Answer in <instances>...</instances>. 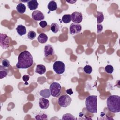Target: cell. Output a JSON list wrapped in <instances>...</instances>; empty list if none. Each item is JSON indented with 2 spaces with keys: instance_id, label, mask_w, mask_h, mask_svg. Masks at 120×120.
<instances>
[{
  "instance_id": "5b68a950",
  "label": "cell",
  "mask_w": 120,
  "mask_h": 120,
  "mask_svg": "<svg viewBox=\"0 0 120 120\" xmlns=\"http://www.w3.org/2000/svg\"><path fill=\"white\" fill-rule=\"evenodd\" d=\"M71 101V98L68 95L65 94L61 96L58 98V103L60 107H67L70 105Z\"/></svg>"
},
{
  "instance_id": "cb8c5ba5",
  "label": "cell",
  "mask_w": 120,
  "mask_h": 120,
  "mask_svg": "<svg viewBox=\"0 0 120 120\" xmlns=\"http://www.w3.org/2000/svg\"><path fill=\"white\" fill-rule=\"evenodd\" d=\"M97 22L100 23L102 22L104 19V16L102 12L97 11Z\"/></svg>"
},
{
  "instance_id": "4316f807",
  "label": "cell",
  "mask_w": 120,
  "mask_h": 120,
  "mask_svg": "<svg viewBox=\"0 0 120 120\" xmlns=\"http://www.w3.org/2000/svg\"><path fill=\"white\" fill-rule=\"evenodd\" d=\"M84 72L87 74H90L92 71V68L90 65H86L83 68Z\"/></svg>"
},
{
  "instance_id": "3957f363",
  "label": "cell",
  "mask_w": 120,
  "mask_h": 120,
  "mask_svg": "<svg viewBox=\"0 0 120 120\" xmlns=\"http://www.w3.org/2000/svg\"><path fill=\"white\" fill-rule=\"evenodd\" d=\"M85 107L90 112L96 113L97 112V96L90 95L85 99Z\"/></svg>"
},
{
  "instance_id": "836d02e7",
  "label": "cell",
  "mask_w": 120,
  "mask_h": 120,
  "mask_svg": "<svg viewBox=\"0 0 120 120\" xmlns=\"http://www.w3.org/2000/svg\"><path fill=\"white\" fill-rule=\"evenodd\" d=\"M66 2L70 3L71 4H73V3H75V2H76V0H74V1H68V0H66Z\"/></svg>"
},
{
  "instance_id": "30bf717a",
  "label": "cell",
  "mask_w": 120,
  "mask_h": 120,
  "mask_svg": "<svg viewBox=\"0 0 120 120\" xmlns=\"http://www.w3.org/2000/svg\"><path fill=\"white\" fill-rule=\"evenodd\" d=\"M32 18L36 21H42L44 19V15L42 12L39 10H35L31 14Z\"/></svg>"
},
{
  "instance_id": "7402d4cb",
  "label": "cell",
  "mask_w": 120,
  "mask_h": 120,
  "mask_svg": "<svg viewBox=\"0 0 120 120\" xmlns=\"http://www.w3.org/2000/svg\"><path fill=\"white\" fill-rule=\"evenodd\" d=\"M62 21L64 23H68L71 21V16L70 14H65L62 17Z\"/></svg>"
},
{
  "instance_id": "d6986e66",
  "label": "cell",
  "mask_w": 120,
  "mask_h": 120,
  "mask_svg": "<svg viewBox=\"0 0 120 120\" xmlns=\"http://www.w3.org/2000/svg\"><path fill=\"white\" fill-rule=\"evenodd\" d=\"M16 10L20 14H23L26 11V6L24 4L20 3L16 6Z\"/></svg>"
},
{
  "instance_id": "44dd1931",
  "label": "cell",
  "mask_w": 120,
  "mask_h": 120,
  "mask_svg": "<svg viewBox=\"0 0 120 120\" xmlns=\"http://www.w3.org/2000/svg\"><path fill=\"white\" fill-rule=\"evenodd\" d=\"M50 26H51L50 27L51 30L53 33H56L57 32H58L59 31V29H60V27H59V25L57 23H56V22L52 23Z\"/></svg>"
},
{
  "instance_id": "9c48e42d",
  "label": "cell",
  "mask_w": 120,
  "mask_h": 120,
  "mask_svg": "<svg viewBox=\"0 0 120 120\" xmlns=\"http://www.w3.org/2000/svg\"><path fill=\"white\" fill-rule=\"evenodd\" d=\"M71 20L74 23H79L83 19V17L82 13L79 12H74L71 15Z\"/></svg>"
},
{
  "instance_id": "d4e9b609",
  "label": "cell",
  "mask_w": 120,
  "mask_h": 120,
  "mask_svg": "<svg viewBox=\"0 0 120 120\" xmlns=\"http://www.w3.org/2000/svg\"><path fill=\"white\" fill-rule=\"evenodd\" d=\"M62 120H75V118L72 114L69 113H67L63 115Z\"/></svg>"
},
{
  "instance_id": "ac0fdd59",
  "label": "cell",
  "mask_w": 120,
  "mask_h": 120,
  "mask_svg": "<svg viewBox=\"0 0 120 120\" xmlns=\"http://www.w3.org/2000/svg\"><path fill=\"white\" fill-rule=\"evenodd\" d=\"M47 8L51 11L56 10L57 9V4L54 1H50L47 5Z\"/></svg>"
},
{
  "instance_id": "1f68e13d",
  "label": "cell",
  "mask_w": 120,
  "mask_h": 120,
  "mask_svg": "<svg viewBox=\"0 0 120 120\" xmlns=\"http://www.w3.org/2000/svg\"><path fill=\"white\" fill-rule=\"evenodd\" d=\"M29 79H30V76L28 75H24L22 76L23 81L26 82H28V81L29 80Z\"/></svg>"
},
{
  "instance_id": "603a6c76",
  "label": "cell",
  "mask_w": 120,
  "mask_h": 120,
  "mask_svg": "<svg viewBox=\"0 0 120 120\" xmlns=\"http://www.w3.org/2000/svg\"><path fill=\"white\" fill-rule=\"evenodd\" d=\"M36 120H47V115L43 112H39L35 116Z\"/></svg>"
},
{
  "instance_id": "83f0119b",
  "label": "cell",
  "mask_w": 120,
  "mask_h": 120,
  "mask_svg": "<svg viewBox=\"0 0 120 120\" xmlns=\"http://www.w3.org/2000/svg\"><path fill=\"white\" fill-rule=\"evenodd\" d=\"M27 37L30 40H32L33 39H34L36 37V33L32 30H30L29 31L28 35H27Z\"/></svg>"
},
{
  "instance_id": "5bb4252c",
  "label": "cell",
  "mask_w": 120,
  "mask_h": 120,
  "mask_svg": "<svg viewBox=\"0 0 120 120\" xmlns=\"http://www.w3.org/2000/svg\"><path fill=\"white\" fill-rule=\"evenodd\" d=\"M17 33L21 36L24 35L26 33V29L24 26L22 24L18 25L16 28Z\"/></svg>"
},
{
  "instance_id": "9a60e30c",
  "label": "cell",
  "mask_w": 120,
  "mask_h": 120,
  "mask_svg": "<svg viewBox=\"0 0 120 120\" xmlns=\"http://www.w3.org/2000/svg\"><path fill=\"white\" fill-rule=\"evenodd\" d=\"M36 73L39 74L40 75L44 74L46 72V68L45 66L42 64H39L37 66L36 70Z\"/></svg>"
},
{
  "instance_id": "ffe728a7",
  "label": "cell",
  "mask_w": 120,
  "mask_h": 120,
  "mask_svg": "<svg viewBox=\"0 0 120 120\" xmlns=\"http://www.w3.org/2000/svg\"><path fill=\"white\" fill-rule=\"evenodd\" d=\"M8 69L2 65L0 66V79H2L7 76Z\"/></svg>"
},
{
  "instance_id": "6da1fadb",
  "label": "cell",
  "mask_w": 120,
  "mask_h": 120,
  "mask_svg": "<svg viewBox=\"0 0 120 120\" xmlns=\"http://www.w3.org/2000/svg\"><path fill=\"white\" fill-rule=\"evenodd\" d=\"M33 63V59L31 53L28 51H24L19 54L16 67L19 69H27L30 68Z\"/></svg>"
},
{
  "instance_id": "f546056e",
  "label": "cell",
  "mask_w": 120,
  "mask_h": 120,
  "mask_svg": "<svg viewBox=\"0 0 120 120\" xmlns=\"http://www.w3.org/2000/svg\"><path fill=\"white\" fill-rule=\"evenodd\" d=\"M39 24L42 28H44L47 26V23L46 21H40V22L39 23Z\"/></svg>"
},
{
  "instance_id": "7c38bea8",
  "label": "cell",
  "mask_w": 120,
  "mask_h": 120,
  "mask_svg": "<svg viewBox=\"0 0 120 120\" xmlns=\"http://www.w3.org/2000/svg\"><path fill=\"white\" fill-rule=\"evenodd\" d=\"M49 101L47 99L43 97L39 99V106L41 109H46L49 107Z\"/></svg>"
},
{
  "instance_id": "7a4b0ae2",
  "label": "cell",
  "mask_w": 120,
  "mask_h": 120,
  "mask_svg": "<svg viewBox=\"0 0 120 120\" xmlns=\"http://www.w3.org/2000/svg\"><path fill=\"white\" fill-rule=\"evenodd\" d=\"M107 109L112 112H120V97L118 95H111L107 99Z\"/></svg>"
},
{
  "instance_id": "484cf974",
  "label": "cell",
  "mask_w": 120,
  "mask_h": 120,
  "mask_svg": "<svg viewBox=\"0 0 120 120\" xmlns=\"http://www.w3.org/2000/svg\"><path fill=\"white\" fill-rule=\"evenodd\" d=\"M105 72L108 74H112L113 73L114 68L111 65H107L105 66Z\"/></svg>"
},
{
  "instance_id": "2e32d148",
  "label": "cell",
  "mask_w": 120,
  "mask_h": 120,
  "mask_svg": "<svg viewBox=\"0 0 120 120\" xmlns=\"http://www.w3.org/2000/svg\"><path fill=\"white\" fill-rule=\"evenodd\" d=\"M39 95L45 98H48L51 95L50 90L48 89H45L41 90L39 92Z\"/></svg>"
},
{
  "instance_id": "ba28073f",
  "label": "cell",
  "mask_w": 120,
  "mask_h": 120,
  "mask_svg": "<svg viewBox=\"0 0 120 120\" xmlns=\"http://www.w3.org/2000/svg\"><path fill=\"white\" fill-rule=\"evenodd\" d=\"M82 30V26L80 23H72L69 27V33L71 35H75L80 33Z\"/></svg>"
},
{
  "instance_id": "4dcf8cb0",
  "label": "cell",
  "mask_w": 120,
  "mask_h": 120,
  "mask_svg": "<svg viewBox=\"0 0 120 120\" xmlns=\"http://www.w3.org/2000/svg\"><path fill=\"white\" fill-rule=\"evenodd\" d=\"M103 25L102 24L98 23L97 24V32L99 33L101 32L103 30Z\"/></svg>"
},
{
  "instance_id": "8fae6325",
  "label": "cell",
  "mask_w": 120,
  "mask_h": 120,
  "mask_svg": "<svg viewBox=\"0 0 120 120\" xmlns=\"http://www.w3.org/2000/svg\"><path fill=\"white\" fill-rule=\"evenodd\" d=\"M44 56L47 57L50 55H53L54 54V50L53 46L51 45H46L44 48Z\"/></svg>"
},
{
  "instance_id": "4fadbf2b",
  "label": "cell",
  "mask_w": 120,
  "mask_h": 120,
  "mask_svg": "<svg viewBox=\"0 0 120 120\" xmlns=\"http://www.w3.org/2000/svg\"><path fill=\"white\" fill-rule=\"evenodd\" d=\"M38 3L36 0H29L27 2V6L29 9L31 10H36L38 7Z\"/></svg>"
},
{
  "instance_id": "d6a6232c",
  "label": "cell",
  "mask_w": 120,
  "mask_h": 120,
  "mask_svg": "<svg viewBox=\"0 0 120 120\" xmlns=\"http://www.w3.org/2000/svg\"><path fill=\"white\" fill-rule=\"evenodd\" d=\"M66 92L69 95H72L73 93V91H72V89H69L66 90Z\"/></svg>"
},
{
  "instance_id": "8992f818",
  "label": "cell",
  "mask_w": 120,
  "mask_h": 120,
  "mask_svg": "<svg viewBox=\"0 0 120 120\" xmlns=\"http://www.w3.org/2000/svg\"><path fill=\"white\" fill-rule=\"evenodd\" d=\"M53 69L57 74H62L65 71V65L61 61H56L53 65Z\"/></svg>"
},
{
  "instance_id": "277c9868",
  "label": "cell",
  "mask_w": 120,
  "mask_h": 120,
  "mask_svg": "<svg viewBox=\"0 0 120 120\" xmlns=\"http://www.w3.org/2000/svg\"><path fill=\"white\" fill-rule=\"evenodd\" d=\"M49 90L52 97H58L61 94V86L59 83L53 82L50 84Z\"/></svg>"
},
{
  "instance_id": "52a82bcc",
  "label": "cell",
  "mask_w": 120,
  "mask_h": 120,
  "mask_svg": "<svg viewBox=\"0 0 120 120\" xmlns=\"http://www.w3.org/2000/svg\"><path fill=\"white\" fill-rule=\"evenodd\" d=\"M10 38L6 34H0V45L4 49H8L9 46Z\"/></svg>"
},
{
  "instance_id": "e0dca14e",
  "label": "cell",
  "mask_w": 120,
  "mask_h": 120,
  "mask_svg": "<svg viewBox=\"0 0 120 120\" xmlns=\"http://www.w3.org/2000/svg\"><path fill=\"white\" fill-rule=\"evenodd\" d=\"M38 40L39 43L41 44H44L47 42L48 40V37L45 34L43 33L39 34L38 37Z\"/></svg>"
},
{
  "instance_id": "f1b7e54d",
  "label": "cell",
  "mask_w": 120,
  "mask_h": 120,
  "mask_svg": "<svg viewBox=\"0 0 120 120\" xmlns=\"http://www.w3.org/2000/svg\"><path fill=\"white\" fill-rule=\"evenodd\" d=\"M1 64L5 68H8L10 66V62L7 59L3 60L1 61Z\"/></svg>"
}]
</instances>
